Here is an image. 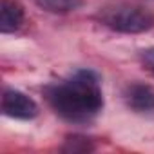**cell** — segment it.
<instances>
[{"label":"cell","instance_id":"cell-1","mask_svg":"<svg viewBox=\"0 0 154 154\" xmlns=\"http://www.w3.org/2000/svg\"><path fill=\"white\" fill-rule=\"evenodd\" d=\"M45 98L58 116L72 123H87L103 109L100 78L91 69H80L69 78L45 87Z\"/></svg>","mask_w":154,"mask_h":154},{"label":"cell","instance_id":"cell-2","mask_svg":"<svg viewBox=\"0 0 154 154\" xmlns=\"http://www.w3.org/2000/svg\"><path fill=\"white\" fill-rule=\"evenodd\" d=\"M98 20L112 31L136 35L154 27V13L141 6L112 4L98 11Z\"/></svg>","mask_w":154,"mask_h":154},{"label":"cell","instance_id":"cell-3","mask_svg":"<svg viewBox=\"0 0 154 154\" xmlns=\"http://www.w3.org/2000/svg\"><path fill=\"white\" fill-rule=\"evenodd\" d=\"M2 112L15 120H33L38 114V105L22 91L6 89L2 94Z\"/></svg>","mask_w":154,"mask_h":154},{"label":"cell","instance_id":"cell-4","mask_svg":"<svg viewBox=\"0 0 154 154\" xmlns=\"http://www.w3.org/2000/svg\"><path fill=\"white\" fill-rule=\"evenodd\" d=\"M125 102L136 112H154V87L147 84H131L125 87Z\"/></svg>","mask_w":154,"mask_h":154},{"label":"cell","instance_id":"cell-5","mask_svg":"<svg viewBox=\"0 0 154 154\" xmlns=\"http://www.w3.org/2000/svg\"><path fill=\"white\" fill-rule=\"evenodd\" d=\"M24 8L17 0H2L0 2V31L4 35L18 31L24 24Z\"/></svg>","mask_w":154,"mask_h":154},{"label":"cell","instance_id":"cell-6","mask_svg":"<svg viewBox=\"0 0 154 154\" xmlns=\"http://www.w3.org/2000/svg\"><path fill=\"white\" fill-rule=\"evenodd\" d=\"M35 2L49 13H71L82 6V0H35Z\"/></svg>","mask_w":154,"mask_h":154}]
</instances>
